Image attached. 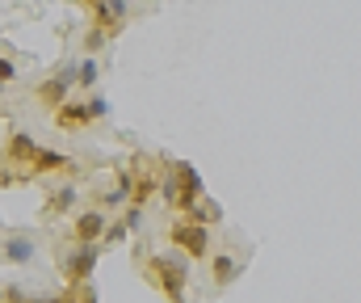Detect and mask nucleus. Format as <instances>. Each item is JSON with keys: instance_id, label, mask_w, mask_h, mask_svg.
<instances>
[{"instance_id": "1", "label": "nucleus", "mask_w": 361, "mask_h": 303, "mask_svg": "<svg viewBox=\"0 0 361 303\" xmlns=\"http://www.w3.org/2000/svg\"><path fill=\"white\" fill-rule=\"evenodd\" d=\"M92 261H97L92 244H80V249H76V257L68 261V278H72V283H80V278H85V274L92 270Z\"/></svg>"}, {"instance_id": "6", "label": "nucleus", "mask_w": 361, "mask_h": 303, "mask_svg": "<svg viewBox=\"0 0 361 303\" xmlns=\"http://www.w3.org/2000/svg\"><path fill=\"white\" fill-rule=\"evenodd\" d=\"M63 93H68V76H59V81H51V85H42V89H38V97H42V101H59Z\"/></svg>"}, {"instance_id": "5", "label": "nucleus", "mask_w": 361, "mask_h": 303, "mask_svg": "<svg viewBox=\"0 0 361 303\" xmlns=\"http://www.w3.org/2000/svg\"><path fill=\"white\" fill-rule=\"evenodd\" d=\"M89 118V109H80V105H63L59 109V126H80Z\"/></svg>"}, {"instance_id": "7", "label": "nucleus", "mask_w": 361, "mask_h": 303, "mask_svg": "<svg viewBox=\"0 0 361 303\" xmlns=\"http://www.w3.org/2000/svg\"><path fill=\"white\" fill-rule=\"evenodd\" d=\"M80 81H85V85L97 81V64H80Z\"/></svg>"}, {"instance_id": "2", "label": "nucleus", "mask_w": 361, "mask_h": 303, "mask_svg": "<svg viewBox=\"0 0 361 303\" xmlns=\"http://www.w3.org/2000/svg\"><path fill=\"white\" fill-rule=\"evenodd\" d=\"M4 257L8 261H30L34 257V240L30 236H8L4 240Z\"/></svg>"}, {"instance_id": "3", "label": "nucleus", "mask_w": 361, "mask_h": 303, "mask_svg": "<svg viewBox=\"0 0 361 303\" xmlns=\"http://www.w3.org/2000/svg\"><path fill=\"white\" fill-rule=\"evenodd\" d=\"M101 232H105V223H101V215H97V210H89V215H80V219H76V236H80L85 244L97 240Z\"/></svg>"}, {"instance_id": "4", "label": "nucleus", "mask_w": 361, "mask_h": 303, "mask_svg": "<svg viewBox=\"0 0 361 303\" xmlns=\"http://www.w3.org/2000/svg\"><path fill=\"white\" fill-rule=\"evenodd\" d=\"M173 240H180L189 253H202V249H206V236H202L197 227H173Z\"/></svg>"}, {"instance_id": "8", "label": "nucleus", "mask_w": 361, "mask_h": 303, "mask_svg": "<svg viewBox=\"0 0 361 303\" xmlns=\"http://www.w3.org/2000/svg\"><path fill=\"white\" fill-rule=\"evenodd\" d=\"M8 76H13V64H8V59H0V89L8 85Z\"/></svg>"}]
</instances>
